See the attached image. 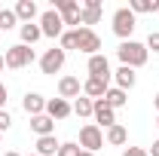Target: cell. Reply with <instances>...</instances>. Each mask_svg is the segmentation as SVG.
Wrapping results in <instances>:
<instances>
[{
  "mask_svg": "<svg viewBox=\"0 0 159 156\" xmlns=\"http://www.w3.org/2000/svg\"><path fill=\"white\" fill-rule=\"evenodd\" d=\"M0 141H3V135H0Z\"/></svg>",
  "mask_w": 159,
  "mask_h": 156,
  "instance_id": "obj_38",
  "label": "cell"
},
{
  "mask_svg": "<svg viewBox=\"0 0 159 156\" xmlns=\"http://www.w3.org/2000/svg\"><path fill=\"white\" fill-rule=\"evenodd\" d=\"M6 67L9 71H21V67H28V64H34L37 61V52H34V46H25V43H16V46H9L6 49Z\"/></svg>",
  "mask_w": 159,
  "mask_h": 156,
  "instance_id": "obj_2",
  "label": "cell"
},
{
  "mask_svg": "<svg viewBox=\"0 0 159 156\" xmlns=\"http://www.w3.org/2000/svg\"><path fill=\"white\" fill-rule=\"evenodd\" d=\"M83 95V83H80V77H61L58 80V98H64V101H77V98Z\"/></svg>",
  "mask_w": 159,
  "mask_h": 156,
  "instance_id": "obj_13",
  "label": "cell"
},
{
  "mask_svg": "<svg viewBox=\"0 0 159 156\" xmlns=\"http://www.w3.org/2000/svg\"><path fill=\"white\" fill-rule=\"evenodd\" d=\"M86 71H89V77L104 80V83H110V77H113V71H110V61H107V55H104V52L92 55V58H89V64H86Z\"/></svg>",
  "mask_w": 159,
  "mask_h": 156,
  "instance_id": "obj_10",
  "label": "cell"
},
{
  "mask_svg": "<svg viewBox=\"0 0 159 156\" xmlns=\"http://www.w3.org/2000/svg\"><path fill=\"white\" fill-rule=\"evenodd\" d=\"M58 46L67 52V49H77V31H70V28H64V34L58 37Z\"/></svg>",
  "mask_w": 159,
  "mask_h": 156,
  "instance_id": "obj_26",
  "label": "cell"
},
{
  "mask_svg": "<svg viewBox=\"0 0 159 156\" xmlns=\"http://www.w3.org/2000/svg\"><path fill=\"white\" fill-rule=\"evenodd\" d=\"M40 31H43V37H61L64 34V21L55 9H46V12H40Z\"/></svg>",
  "mask_w": 159,
  "mask_h": 156,
  "instance_id": "obj_8",
  "label": "cell"
},
{
  "mask_svg": "<svg viewBox=\"0 0 159 156\" xmlns=\"http://www.w3.org/2000/svg\"><path fill=\"white\" fill-rule=\"evenodd\" d=\"M80 6H83V12H80V25H83V28H92V25L101 21V16H104L101 0H83Z\"/></svg>",
  "mask_w": 159,
  "mask_h": 156,
  "instance_id": "obj_11",
  "label": "cell"
},
{
  "mask_svg": "<svg viewBox=\"0 0 159 156\" xmlns=\"http://www.w3.org/2000/svg\"><path fill=\"white\" fill-rule=\"evenodd\" d=\"M52 9L61 16L64 25H70V31L80 28V12H83V6H80L77 0H52Z\"/></svg>",
  "mask_w": 159,
  "mask_h": 156,
  "instance_id": "obj_5",
  "label": "cell"
},
{
  "mask_svg": "<svg viewBox=\"0 0 159 156\" xmlns=\"http://www.w3.org/2000/svg\"><path fill=\"white\" fill-rule=\"evenodd\" d=\"M135 25H138V16H135L129 6H119L116 12H113V34H116L122 43H125V40H132Z\"/></svg>",
  "mask_w": 159,
  "mask_h": 156,
  "instance_id": "obj_3",
  "label": "cell"
},
{
  "mask_svg": "<svg viewBox=\"0 0 159 156\" xmlns=\"http://www.w3.org/2000/svg\"><path fill=\"white\" fill-rule=\"evenodd\" d=\"M107 89H110V83H104V80H95V77H89L86 83H83V95L92 98V101H101V98L107 95Z\"/></svg>",
  "mask_w": 159,
  "mask_h": 156,
  "instance_id": "obj_16",
  "label": "cell"
},
{
  "mask_svg": "<svg viewBox=\"0 0 159 156\" xmlns=\"http://www.w3.org/2000/svg\"><path fill=\"white\" fill-rule=\"evenodd\" d=\"M80 150H83V147H80L77 141H64L58 147V156H80Z\"/></svg>",
  "mask_w": 159,
  "mask_h": 156,
  "instance_id": "obj_27",
  "label": "cell"
},
{
  "mask_svg": "<svg viewBox=\"0 0 159 156\" xmlns=\"http://www.w3.org/2000/svg\"><path fill=\"white\" fill-rule=\"evenodd\" d=\"M64 61H67V52H64L61 46H52V49L43 52V58H40V71H43V74H58L61 67H64Z\"/></svg>",
  "mask_w": 159,
  "mask_h": 156,
  "instance_id": "obj_7",
  "label": "cell"
},
{
  "mask_svg": "<svg viewBox=\"0 0 159 156\" xmlns=\"http://www.w3.org/2000/svg\"><path fill=\"white\" fill-rule=\"evenodd\" d=\"M0 9H3V6H0Z\"/></svg>",
  "mask_w": 159,
  "mask_h": 156,
  "instance_id": "obj_41",
  "label": "cell"
},
{
  "mask_svg": "<svg viewBox=\"0 0 159 156\" xmlns=\"http://www.w3.org/2000/svg\"><path fill=\"white\" fill-rule=\"evenodd\" d=\"M3 67H6V61H3V55H0V71H3Z\"/></svg>",
  "mask_w": 159,
  "mask_h": 156,
  "instance_id": "obj_36",
  "label": "cell"
},
{
  "mask_svg": "<svg viewBox=\"0 0 159 156\" xmlns=\"http://www.w3.org/2000/svg\"><path fill=\"white\" fill-rule=\"evenodd\" d=\"M31 132H34L37 138H43V135H55V119L46 117V113H40V117H31Z\"/></svg>",
  "mask_w": 159,
  "mask_h": 156,
  "instance_id": "obj_18",
  "label": "cell"
},
{
  "mask_svg": "<svg viewBox=\"0 0 159 156\" xmlns=\"http://www.w3.org/2000/svg\"><path fill=\"white\" fill-rule=\"evenodd\" d=\"M104 141H107L110 147H125V144H129V132H125V126H122V122L110 126V129L104 132Z\"/></svg>",
  "mask_w": 159,
  "mask_h": 156,
  "instance_id": "obj_20",
  "label": "cell"
},
{
  "mask_svg": "<svg viewBox=\"0 0 159 156\" xmlns=\"http://www.w3.org/2000/svg\"><path fill=\"white\" fill-rule=\"evenodd\" d=\"M21 110H25L28 117H40V113H46V98L40 95V92H28V95L21 98Z\"/></svg>",
  "mask_w": 159,
  "mask_h": 156,
  "instance_id": "obj_14",
  "label": "cell"
},
{
  "mask_svg": "<svg viewBox=\"0 0 159 156\" xmlns=\"http://www.w3.org/2000/svg\"><path fill=\"white\" fill-rule=\"evenodd\" d=\"M74 113V104L64 101V98H46V117L52 119H67Z\"/></svg>",
  "mask_w": 159,
  "mask_h": 156,
  "instance_id": "obj_12",
  "label": "cell"
},
{
  "mask_svg": "<svg viewBox=\"0 0 159 156\" xmlns=\"http://www.w3.org/2000/svg\"><path fill=\"white\" fill-rule=\"evenodd\" d=\"M77 49L83 55H98L101 52V37L92 31V28H77Z\"/></svg>",
  "mask_w": 159,
  "mask_h": 156,
  "instance_id": "obj_6",
  "label": "cell"
},
{
  "mask_svg": "<svg viewBox=\"0 0 159 156\" xmlns=\"http://www.w3.org/2000/svg\"><path fill=\"white\" fill-rule=\"evenodd\" d=\"M129 9L141 16V12H159V0H129Z\"/></svg>",
  "mask_w": 159,
  "mask_h": 156,
  "instance_id": "obj_23",
  "label": "cell"
},
{
  "mask_svg": "<svg viewBox=\"0 0 159 156\" xmlns=\"http://www.w3.org/2000/svg\"><path fill=\"white\" fill-rule=\"evenodd\" d=\"M12 12H16V19L25 21V25H28V21H34V19L40 16V12H37V3H34V0H19V3L12 6Z\"/></svg>",
  "mask_w": 159,
  "mask_h": 156,
  "instance_id": "obj_19",
  "label": "cell"
},
{
  "mask_svg": "<svg viewBox=\"0 0 159 156\" xmlns=\"http://www.w3.org/2000/svg\"><path fill=\"white\" fill-rule=\"evenodd\" d=\"M80 156H95V153H89V150H80Z\"/></svg>",
  "mask_w": 159,
  "mask_h": 156,
  "instance_id": "obj_35",
  "label": "cell"
},
{
  "mask_svg": "<svg viewBox=\"0 0 159 156\" xmlns=\"http://www.w3.org/2000/svg\"><path fill=\"white\" fill-rule=\"evenodd\" d=\"M144 46H147V52L153 49V55H159V31H150V37H147Z\"/></svg>",
  "mask_w": 159,
  "mask_h": 156,
  "instance_id": "obj_28",
  "label": "cell"
},
{
  "mask_svg": "<svg viewBox=\"0 0 159 156\" xmlns=\"http://www.w3.org/2000/svg\"><path fill=\"white\" fill-rule=\"evenodd\" d=\"M92 110H95V101H92V98H86V95H80L77 101H74V113H77L80 119H86V117H92Z\"/></svg>",
  "mask_w": 159,
  "mask_h": 156,
  "instance_id": "obj_24",
  "label": "cell"
},
{
  "mask_svg": "<svg viewBox=\"0 0 159 156\" xmlns=\"http://www.w3.org/2000/svg\"><path fill=\"white\" fill-rule=\"evenodd\" d=\"M156 132H159V117H156Z\"/></svg>",
  "mask_w": 159,
  "mask_h": 156,
  "instance_id": "obj_37",
  "label": "cell"
},
{
  "mask_svg": "<svg viewBox=\"0 0 159 156\" xmlns=\"http://www.w3.org/2000/svg\"><path fill=\"white\" fill-rule=\"evenodd\" d=\"M113 80H116V89L129 92V89H135V83H138V74H135V67H125V64H119L116 71H113Z\"/></svg>",
  "mask_w": 159,
  "mask_h": 156,
  "instance_id": "obj_15",
  "label": "cell"
},
{
  "mask_svg": "<svg viewBox=\"0 0 159 156\" xmlns=\"http://www.w3.org/2000/svg\"><path fill=\"white\" fill-rule=\"evenodd\" d=\"M104 101H107L113 110H119V107H125V104H129V92H122V89H116V86H110V89H107V95H104Z\"/></svg>",
  "mask_w": 159,
  "mask_h": 156,
  "instance_id": "obj_22",
  "label": "cell"
},
{
  "mask_svg": "<svg viewBox=\"0 0 159 156\" xmlns=\"http://www.w3.org/2000/svg\"><path fill=\"white\" fill-rule=\"evenodd\" d=\"M92 119H95V126H98L101 132L104 129H110V126H116V110L101 98V101H95V110H92Z\"/></svg>",
  "mask_w": 159,
  "mask_h": 156,
  "instance_id": "obj_9",
  "label": "cell"
},
{
  "mask_svg": "<svg viewBox=\"0 0 159 156\" xmlns=\"http://www.w3.org/2000/svg\"><path fill=\"white\" fill-rule=\"evenodd\" d=\"M153 107H156V113H159V92L153 95Z\"/></svg>",
  "mask_w": 159,
  "mask_h": 156,
  "instance_id": "obj_33",
  "label": "cell"
},
{
  "mask_svg": "<svg viewBox=\"0 0 159 156\" xmlns=\"http://www.w3.org/2000/svg\"><path fill=\"white\" fill-rule=\"evenodd\" d=\"M122 156H150L144 147H122Z\"/></svg>",
  "mask_w": 159,
  "mask_h": 156,
  "instance_id": "obj_30",
  "label": "cell"
},
{
  "mask_svg": "<svg viewBox=\"0 0 159 156\" xmlns=\"http://www.w3.org/2000/svg\"><path fill=\"white\" fill-rule=\"evenodd\" d=\"M83 150H89V153H98L101 147H104V132H101L95 122H86L83 129H80V141H77Z\"/></svg>",
  "mask_w": 159,
  "mask_h": 156,
  "instance_id": "obj_4",
  "label": "cell"
},
{
  "mask_svg": "<svg viewBox=\"0 0 159 156\" xmlns=\"http://www.w3.org/2000/svg\"><path fill=\"white\" fill-rule=\"evenodd\" d=\"M0 37H3V34H0Z\"/></svg>",
  "mask_w": 159,
  "mask_h": 156,
  "instance_id": "obj_40",
  "label": "cell"
},
{
  "mask_svg": "<svg viewBox=\"0 0 159 156\" xmlns=\"http://www.w3.org/2000/svg\"><path fill=\"white\" fill-rule=\"evenodd\" d=\"M6 98H9V92H6V83H0V110H6Z\"/></svg>",
  "mask_w": 159,
  "mask_h": 156,
  "instance_id": "obj_31",
  "label": "cell"
},
{
  "mask_svg": "<svg viewBox=\"0 0 159 156\" xmlns=\"http://www.w3.org/2000/svg\"><path fill=\"white\" fill-rule=\"evenodd\" d=\"M16 25H19V19H16L12 9H0V34H3V31H12Z\"/></svg>",
  "mask_w": 159,
  "mask_h": 156,
  "instance_id": "obj_25",
  "label": "cell"
},
{
  "mask_svg": "<svg viewBox=\"0 0 159 156\" xmlns=\"http://www.w3.org/2000/svg\"><path fill=\"white\" fill-rule=\"evenodd\" d=\"M19 34H21V43H25V46H34V43L43 37L40 25H34V21H28V25H19Z\"/></svg>",
  "mask_w": 159,
  "mask_h": 156,
  "instance_id": "obj_21",
  "label": "cell"
},
{
  "mask_svg": "<svg viewBox=\"0 0 159 156\" xmlns=\"http://www.w3.org/2000/svg\"><path fill=\"white\" fill-rule=\"evenodd\" d=\"M147 153H150V156H159V138H156V141H153V147H150Z\"/></svg>",
  "mask_w": 159,
  "mask_h": 156,
  "instance_id": "obj_32",
  "label": "cell"
},
{
  "mask_svg": "<svg viewBox=\"0 0 159 156\" xmlns=\"http://www.w3.org/2000/svg\"><path fill=\"white\" fill-rule=\"evenodd\" d=\"M31 156H37V153H31Z\"/></svg>",
  "mask_w": 159,
  "mask_h": 156,
  "instance_id": "obj_39",
  "label": "cell"
},
{
  "mask_svg": "<svg viewBox=\"0 0 159 156\" xmlns=\"http://www.w3.org/2000/svg\"><path fill=\"white\" fill-rule=\"evenodd\" d=\"M58 147H61V141L55 135H43V138H37V144H34V153L37 156H58Z\"/></svg>",
  "mask_w": 159,
  "mask_h": 156,
  "instance_id": "obj_17",
  "label": "cell"
},
{
  "mask_svg": "<svg viewBox=\"0 0 159 156\" xmlns=\"http://www.w3.org/2000/svg\"><path fill=\"white\" fill-rule=\"evenodd\" d=\"M3 156H21V153H16V150H6V153H3Z\"/></svg>",
  "mask_w": 159,
  "mask_h": 156,
  "instance_id": "obj_34",
  "label": "cell"
},
{
  "mask_svg": "<svg viewBox=\"0 0 159 156\" xmlns=\"http://www.w3.org/2000/svg\"><path fill=\"white\" fill-rule=\"evenodd\" d=\"M119 55V64H125V67H144L147 64V58H150V52H147V46L144 43H138V40H125V43H119L116 49Z\"/></svg>",
  "mask_w": 159,
  "mask_h": 156,
  "instance_id": "obj_1",
  "label": "cell"
},
{
  "mask_svg": "<svg viewBox=\"0 0 159 156\" xmlns=\"http://www.w3.org/2000/svg\"><path fill=\"white\" fill-rule=\"evenodd\" d=\"M9 126H12V117H9V110H0V135H3V132H9Z\"/></svg>",
  "mask_w": 159,
  "mask_h": 156,
  "instance_id": "obj_29",
  "label": "cell"
}]
</instances>
